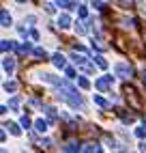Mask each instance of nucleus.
Listing matches in <instances>:
<instances>
[{"label": "nucleus", "mask_w": 146, "mask_h": 153, "mask_svg": "<svg viewBox=\"0 0 146 153\" xmlns=\"http://www.w3.org/2000/svg\"><path fill=\"white\" fill-rule=\"evenodd\" d=\"M125 97H127L129 106H131L133 110H140V108H142V99H140V93H138V91H135L131 84H127V86H125Z\"/></svg>", "instance_id": "nucleus-1"}, {"label": "nucleus", "mask_w": 146, "mask_h": 153, "mask_svg": "<svg viewBox=\"0 0 146 153\" xmlns=\"http://www.w3.org/2000/svg\"><path fill=\"white\" fill-rule=\"evenodd\" d=\"M114 71H116V76L122 78V80H129L133 76V67L127 65V63H116V67H114Z\"/></svg>", "instance_id": "nucleus-2"}, {"label": "nucleus", "mask_w": 146, "mask_h": 153, "mask_svg": "<svg viewBox=\"0 0 146 153\" xmlns=\"http://www.w3.org/2000/svg\"><path fill=\"white\" fill-rule=\"evenodd\" d=\"M112 84H114V78H112V76H101V78H97L95 88H97V91H110Z\"/></svg>", "instance_id": "nucleus-3"}, {"label": "nucleus", "mask_w": 146, "mask_h": 153, "mask_svg": "<svg viewBox=\"0 0 146 153\" xmlns=\"http://www.w3.org/2000/svg\"><path fill=\"white\" fill-rule=\"evenodd\" d=\"M71 60H73L75 65H80V67L88 65V56H86V52H80V54H77V50H73V52H71Z\"/></svg>", "instance_id": "nucleus-4"}, {"label": "nucleus", "mask_w": 146, "mask_h": 153, "mask_svg": "<svg viewBox=\"0 0 146 153\" xmlns=\"http://www.w3.org/2000/svg\"><path fill=\"white\" fill-rule=\"evenodd\" d=\"M2 69H4L7 76H13V71H15V58L13 56H4L2 58Z\"/></svg>", "instance_id": "nucleus-5"}, {"label": "nucleus", "mask_w": 146, "mask_h": 153, "mask_svg": "<svg viewBox=\"0 0 146 153\" xmlns=\"http://www.w3.org/2000/svg\"><path fill=\"white\" fill-rule=\"evenodd\" d=\"M56 24H58L60 30H67V28H71V17H69L67 13H60L58 19H56Z\"/></svg>", "instance_id": "nucleus-6"}, {"label": "nucleus", "mask_w": 146, "mask_h": 153, "mask_svg": "<svg viewBox=\"0 0 146 153\" xmlns=\"http://www.w3.org/2000/svg\"><path fill=\"white\" fill-rule=\"evenodd\" d=\"M52 63H54V67H58V69H65L67 67V58L62 56L60 52H56L54 56H52Z\"/></svg>", "instance_id": "nucleus-7"}, {"label": "nucleus", "mask_w": 146, "mask_h": 153, "mask_svg": "<svg viewBox=\"0 0 146 153\" xmlns=\"http://www.w3.org/2000/svg\"><path fill=\"white\" fill-rule=\"evenodd\" d=\"M0 24H2V28H9L13 24V19H11V15H9L7 9H0Z\"/></svg>", "instance_id": "nucleus-8"}, {"label": "nucleus", "mask_w": 146, "mask_h": 153, "mask_svg": "<svg viewBox=\"0 0 146 153\" xmlns=\"http://www.w3.org/2000/svg\"><path fill=\"white\" fill-rule=\"evenodd\" d=\"M35 131H37V134H45V131H47V121L37 119L35 121Z\"/></svg>", "instance_id": "nucleus-9"}, {"label": "nucleus", "mask_w": 146, "mask_h": 153, "mask_svg": "<svg viewBox=\"0 0 146 153\" xmlns=\"http://www.w3.org/2000/svg\"><path fill=\"white\" fill-rule=\"evenodd\" d=\"M19 127H22V125H17V123H11V121H9V123H4V129H9L13 136H19V134H22V129H19Z\"/></svg>", "instance_id": "nucleus-10"}, {"label": "nucleus", "mask_w": 146, "mask_h": 153, "mask_svg": "<svg viewBox=\"0 0 146 153\" xmlns=\"http://www.w3.org/2000/svg\"><path fill=\"white\" fill-rule=\"evenodd\" d=\"M95 65H97L99 69H108V67H110V63L105 60V56H101V54L95 56Z\"/></svg>", "instance_id": "nucleus-11"}, {"label": "nucleus", "mask_w": 146, "mask_h": 153, "mask_svg": "<svg viewBox=\"0 0 146 153\" xmlns=\"http://www.w3.org/2000/svg\"><path fill=\"white\" fill-rule=\"evenodd\" d=\"M82 151H86V153H92V151H101V147H99V142H86V145L82 147Z\"/></svg>", "instance_id": "nucleus-12"}, {"label": "nucleus", "mask_w": 146, "mask_h": 153, "mask_svg": "<svg viewBox=\"0 0 146 153\" xmlns=\"http://www.w3.org/2000/svg\"><path fill=\"white\" fill-rule=\"evenodd\" d=\"M56 2V7H62V9H75V4H73V0H54Z\"/></svg>", "instance_id": "nucleus-13"}, {"label": "nucleus", "mask_w": 146, "mask_h": 153, "mask_svg": "<svg viewBox=\"0 0 146 153\" xmlns=\"http://www.w3.org/2000/svg\"><path fill=\"white\" fill-rule=\"evenodd\" d=\"M19 106H22V97H11V99H9V108H11V110H17Z\"/></svg>", "instance_id": "nucleus-14"}, {"label": "nucleus", "mask_w": 146, "mask_h": 153, "mask_svg": "<svg viewBox=\"0 0 146 153\" xmlns=\"http://www.w3.org/2000/svg\"><path fill=\"white\" fill-rule=\"evenodd\" d=\"M43 112L47 114V119H49V121H56V108H52V106H45V108H43Z\"/></svg>", "instance_id": "nucleus-15"}, {"label": "nucleus", "mask_w": 146, "mask_h": 153, "mask_svg": "<svg viewBox=\"0 0 146 153\" xmlns=\"http://www.w3.org/2000/svg\"><path fill=\"white\" fill-rule=\"evenodd\" d=\"M62 151H67V153H71V151H82V147L77 145V142H69V145L62 147Z\"/></svg>", "instance_id": "nucleus-16"}, {"label": "nucleus", "mask_w": 146, "mask_h": 153, "mask_svg": "<svg viewBox=\"0 0 146 153\" xmlns=\"http://www.w3.org/2000/svg\"><path fill=\"white\" fill-rule=\"evenodd\" d=\"M19 125H22V129H30V117L28 114H22V119H19Z\"/></svg>", "instance_id": "nucleus-17"}, {"label": "nucleus", "mask_w": 146, "mask_h": 153, "mask_svg": "<svg viewBox=\"0 0 146 153\" xmlns=\"http://www.w3.org/2000/svg\"><path fill=\"white\" fill-rule=\"evenodd\" d=\"M116 114H118V117H120V119L125 121V123H133V114H127L125 110H118Z\"/></svg>", "instance_id": "nucleus-18"}, {"label": "nucleus", "mask_w": 146, "mask_h": 153, "mask_svg": "<svg viewBox=\"0 0 146 153\" xmlns=\"http://www.w3.org/2000/svg\"><path fill=\"white\" fill-rule=\"evenodd\" d=\"M4 91H7V93H15V91H17V82H13V80L4 82Z\"/></svg>", "instance_id": "nucleus-19"}, {"label": "nucleus", "mask_w": 146, "mask_h": 153, "mask_svg": "<svg viewBox=\"0 0 146 153\" xmlns=\"http://www.w3.org/2000/svg\"><path fill=\"white\" fill-rule=\"evenodd\" d=\"M0 48H2V52H11V50L15 48V43H13V41H7V39H4V41L0 43Z\"/></svg>", "instance_id": "nucleus-20"}, {"label": "nucleus", "mask_w": 146, "mask_h": 153, "mask_svg": "<svg viewBox=\"0 0 146 153\" xmlns=\"http://www.w3.org/2000/svg\"><path fill=\"white\" fill-rule=\"evenodd\" d=\"M32 54H35L37 58H43V60L47 58V52H45L43 48H35V50H32Z\"/></svg>", "instance_id": "nucleus-21"}, {"label": "nucleus", "mask_w": 146, "mask_h": 153, "mask_svg": "<svg viewBox=\"0 0 146 153\" xmlns=\"http://www.w3.org/2000/svg\"><path fill=\"white\" fill-rule=\"evenodd\" d=\"M92 99H95V104H97L99 108H108V106H110V104H108V101H105V99H103L101 95H95V97H92Z\"/></svg>", "instance_id": "nucleus-22"}, {"label": "nucleus", "mask_w": 146, "mask_h": 153, "mask_svg": "<svg viewBox=\"0 0 146 153\" xmlns=\"http://www.w3.org/2000/svg\"><path fill=\"white\" fill-rule=\"evenodd\" d=\"M54 7H56V2H45V4H43L45 13H49V15H54V13H56V9H54Z\"/></svg>", "instance_id": "nucleus-23"}, {"label": "nucleus", "mask_w": 146, "mask_h": 153, "mask_svg": "<svg viewBox=\"0 0 146 153\" xmlns=\"http://www.w3.org/2000/svg\"><path fill=\"white\" fill-rule=\"evenodd\" d=\"M75 33H77V35H86V33H88V28H86V24H82V22H77V24H75Z\"/></svg>", "instance_id": "nucleus-24"}, {"label": "nucleus", "mask_w": 146, "mask_h": 153, "mask_svg": "<svg viewBox=\"0 0 146 153\" xmlns=\"http://www.w3.org/2000/svg\"><path fill=\"white\" fill-rule=\"evenodd\" d=\"M77 15H80L82 19H86V17H88V9H86L84 4H80V7H77Z\"/></svg>", "instance_id": "nucleus-25"}, {"label": "nucleus", "mask_w": 146, "mask_h": 153, "mask_svg": "<svg viewBox=\"0 0 146 153\" xmlns=\"http://www.w3.org/2000/svg\"><path fill=\"white\" fill-rule=\"evenodd\" d=\"M77 84H80V88H90V82L82 76H77Z\"/></svg>", "instance_id": "nucleus-26"}, {"label": "nucleus", "mask_w": 146, "mask_h": 153, "mask_svg": "<svg viewBox=\"0 0 146 153\" xmlns=\"http://www.w3.org/2000/svg\"><path fill=\"white\" fill-rule=\"evenodd\" d=\"M17 52H19V54L30 52V43H19V45H17Z\"/></svg>", "instance_id": "nucleus-27"}, {"label": "nucleus", "mask_w": 146, "mask_h": 153, "mask_svg": "<svg viewBox=\"0 0 146 153\" xmlns=\"http://www.w3.org/2000/svg\"><path fill=\"white\" fill-rule=\"evenodd\" d=\"M135 136H138V138H146V125H140L138 129H135Z\"/></svg>", "instance_id": "nucleus-28"}, {"label": "nucleus", "mask_w": 146, "mask_h": 153, "mask_svg": "<svg viewBox=\"0 0 146 153\" xmlns=\"http://www.w3.org/2000/svg\"><path fill=\"white\" fill-rule=\"evenodd\" d=\"M65 74H67L69 80H73V78H75V69H73V67H65Z\"/></svg>", "instance_id": "nucleus-29"}, {"label": "nucleus", "mask_w": 146, "mask_h": 153, "mask_svg": "<svg viewBox=\"0 0 146 153\" xmlns=\"http://www.w3.org/2000/svg\"><path fill=\"white\" fill-rule=\"evenodd\" d=\"M90 2H92V7H95V9H105V7H103V2H101V0H90Z\"/></svg>", "instance_id": "nucleus-30"}, {"label": "nucleus", "mask_w": 146, "mask_h": 153, "mask_svg": "<svg viewBox=\"0 0 146 153\" xmlns=\"http://www.w3.org/2000/svg\"><path fill=\"white\" fill-rule=\"evenodd\" d=\"M30 37H32V39H35V41H37V39H39V33H37V30H35V28H32V30H30Z\"/></svg>", "instance_id": "nucleus-31"}, {"label": "nucleus", "mask_w": 146, "mask_h": 153, "mask_svg": "<svg viewBox=\"0 0 146 153\" xmlns=\"http://www.w3.org/2000/svg\"><path fill=\"white\" fill-rule=\"evenodd\" d=\"M142 80H144V82H146V69L142 71Z\"/></svg>", "instance_id": "nucleus-32"}, {"label": "nucleus", "mask_w": 146, "mask_h": 153, "mask_svg": "<svg viewBox=\"0 0 146 153\" xmlns=\"http://www.w3.org/2000/svg\"><path fill=\"white\" fill-rule=\"evenodd\" d=\"M17 2H24V0H17Z\"/></svg>", "instance_id": "nucleus-33"}]
</instances>
